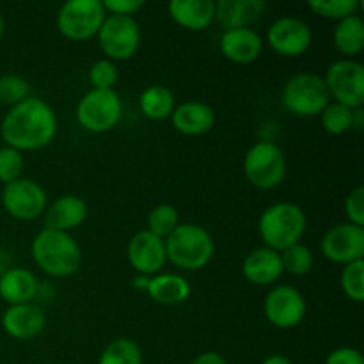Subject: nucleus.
Listing matches in <instances>:
<instances>
[{
    "label": "nucleus",
    "instance_id": "obj_42",
    "mask_svg": "<svg viewBox=\"0 0 364 364\" xmlns=\"http://www.w3.org/2000/svg\"><path fill=\"white\" fill-rule=\"evenodd\" d=\"M4 28H6V23H4V16H2V14H0V41H2Z\"/></svg>",
    "mask_w": 364,
    "mask_h": 364
},
{
    "label": "nucleus",
    "instance_id": "obj_34",
    "mask_svg": "<svg viewBox=\"0 0 364 364\" xmlns=\"http://www.w3.org/2000/svg\"><path fill=\"white\" fill-rule=\"evenodd\" d=\"M23 167V155L18 149L9 148V146L0 148V183L7 185L14 180H20Z\"/></svg>",
    "mask_w": 364,
    "mask_h": 364
},
{
    "label": "nucleus",
    "instance_id": "obj_33",
    "mask_svg": "<svg viewBox=\"0 0 364 364\" xmlns=\"http://www.w3.org/2000/svg\"><path fill=\"white\" fill-rule=\"evenodd\" d=\"M31 96V85L25 78L14 73L0 75V103L14 107Z\"/></svg>",
    "mask_w": 364,
    "mask_h": 364
},
{
    "label": "nucleus",
    "instance_id": "obj_29",
    "mask_svg": "<svg viewBox=\"0 0 364 364\" xmlns=\"http://www.w3.org/2000/svg\"><path fill=\"white\" fill-rule=\"evenodd\" d=\"M279 255L281 263H283V272L291 274V276H306V274L311 272L315 256H313L311 249L308 245L299 242V244L284 249Z\"/></svg>",
    "mask_w": 364,
    "mask_h": 364
},
{
    "label": "nucleus",
    "instance_id": "obj_41",
    "mask_svg": "<svg viewBox=\"0 0 364 364\" xmlns=\"http://www.w3.org/2000/svg\"><path fill=\"white\" fill-rule=\"evenodd\" d=\"M262 364H294V363H291L287 355L272 354V355H269V358L263 359Z\"/></svg>",
    "mask_w": 364,
    "mask_h": 364
},
{
    "label": "nucleus",
    "instance_id": "obj_5",
    "mask_svg": "<svg viewBox=\"0 0 364 364\" xmlns=\"http://www.w3.org/2000/svg\"><path fill=\"white\" fill-rule=\"evenodd\" d=\"M329 103L331 96L327 92L322 75L311 73V71L294 75L284 82L281 89V105L291 116H320Z\"/></svg>",
    "mask_w": 364,
    "mask_h": 364
},
{
    "label": "nucleus",
    "instance_id": "obj_21",
    "mask_svg": "<svg viewBox=\"0 0 364 364\" xmlns=\"http://www.w3.org/2000/svg\"><path fill=\"white\" fill-rule=\"evenodd\" d=\"M167 9L174 23L185 31L201 32L215 20L213 0H173Z\"/></svg>",
    "mask_w": 364,
    "mask_h": 364
},
{
    "label": "nucleus",
    "instance_id": "obj_9",
    "mask_svg": "<svg viewBox=\"0 0 364 364\" xmlns=\"http://www.w3.org/2000/svg\"><path fill=\"white\" fill-rule=\"evenodd\" d=\"M331 102L341 103L348 109H363L364 105V66L354 59L334 60L323 75Z\"/></svg>",
    "mask_w": 364,
    "mask_h": 364
},
{
    "label": "nucleus",
    "instance_id": "obj_1",
    "mask_svg": "<svg viewBox=\"0 0 364 364\" xmlns=\"http://www.w3.org/2000/svg\"><path fill=\"white\" fill-rule=\"evenodd\" d=\"M55 110L38 96H28L18 105L9 107L0 124V135L9 148L38 151L53 142L57 135Z\"/></svg>",
    "mask_w": 364,
    "mask_h": 364
},
{
    "label": "nucleus",
    "instance_id": "obj_19",
    "mask_svg": "<svg viewBox=\"0 0 364 364\" xmlns=\"http://www.w3.org/2000/svg\"><path fill=\"white\" fill-rule=\"evenodd\" d=\"M45 228L63 233L77 230L87 219V205L80 196L66 194L53 199L45 210Z\"/></svg>",
    "mask_w": 364,
    "mask_h": 364
},
{
    "label": "nucleus",
    "instance_id": "obj_32",
    "mask_svg": "<svg viewBox=\"0 0 364 364\" xmlns=\"http://www.w3.org/2000/svg\"><path fill=\"white\" fill-rule=\"evenodd\" d=\"M341 290L343 294L350 299L352 302H358L361 304L364 301V262L359 259V262L348 263V265L343 267L341 270Z\"/></svg>",
    "mask_w": 364,
    "mask_h": 364
},
{
    "label": "nucleus",
    "instance_id": "obj_30",
    "mask_svg": "<svg viewBox=\"0 0 364 364\" xmlns=\"http://www.w3.org/2000/svg\"><path fill=\"white\" fill-rule=\"evenodd\" d=\"M180 226V213L173 205H159L149 212L146 230L155 237L166 240L176 228Z\"/></svg>",
    "mask_w": 364,
    "mask_h": 364
},
{
    "label": "nucleus",
    "instance_id": "obj_40",
    "mask_svg": "<svg viewBox=\"0 0 364 364\" xmlns=\"http://www.w3.org/2000/svg\"><path fill=\"white\" fill-rule=\"evenodd\" d=\"M148 284H149V276H142V274H137V276L132 279V287L139 291H144L148 290Z\"/></svg>",
    "mask_w": 364,
    "mask_h": 364
},
{
    "label": "nucleus",
    "instance_id": "obj_23",
    "mask_svg": "<svg viewBox=\"0 0 364 364\" xmlns=\"http://www.w3.org/2000/svg\"><path fill=\"white\" fill-rule=\"evenodd\" d=\"M39 291L38 277L27 269H11L0 276V297L9 306L28 304Z\"/></svg>",
    "mask_w": 364,
    "mask_h": 364
},
{
    "label": "nucleus",
    "instance_id": "obj_38",
    "mask_svg": "<svg viewBox=\"0 0 364 364\" xmlns=\"http://www.w3.org/2000/svg\"><path fill=\"white\" fill-rule=\"evenodd\" d=\"M326 364H364V358L358 348L340 347L327 354Z\"/></svg>",
    "mask_w": 364,
    "mask_h": 364
},
{
    "label": "nucleus",
    "instance_id": "obj_31",
    "mask_svg": "<svg viewBox=\"0 0 364 364\" xmlns=\"http://www.w3.org/2000/svg\"><path fill=\"white\" fill-rule=\"evenodd\" d=\"M309 9L326 20L341 21L358 14L361 2L359 0H309Z\"/></svg>",
    "mask_w": 364,
    "mask_h": 364
},
{
    "label": "nucleus",
    "instance_id": "obj_10",
    "mask_svg": "<svg viewBox=\"0 0 364 364\" xmlns=\"http://www.w3.org/2000/svg\"><path fill=\"white\" fill-rule=\"evenodd\" d=\"M98 45L109 60H128L137 53L141 46V27L132 16H114L107 14L100 27Z\"/></svg>",
    "mask_w": 364,
    "mask_h": 364
},
{
    "label": "nucleus",
    "instance_id": "obj_2",
    "mask_svg": "<svg viewBox=\"0 0 364 364\" xmlns=\"http://www.w3.org/2000/svg\"><path fill=\"white\" fill-rule=\"evenodd\" d=\"M31 255L41 272L50 277H70L82 265V249L70 233L43 228L31 244Z\"/></svg>",
    "mask_w": 364,
    "mask_h": 364
},
{
    "label": "nucleus",
    "instance_id": "obj_35",
    "mask_svg": "<svg viewBox=\"0 0 364 364\" xmlns=\"http://www.w3.org/2000/svg\"><path fill=\"white\" fill-rule=\"evenodd\" d=\"M117 66L109 59H100L89 68V82L92 89H114L117 84Z\"/></svg>",
    "mask_w": 364,
    "mask_h": 364
},
{
    "label": "nucleus",
    "instance_id": "obj_26",
    "mask_svg": "<svg viewBox=\"0 0 364 364\" xmlns=\"http://www.w3.org/2000/svg\"><path fill=\"white\" fill-rule=\"evenodd\" d=\"M139 109L142 116L151 121L169 119L173 110L176 109V98L166 85H149L139 96Z\"/></svg>",
    "mask_w": 364,
    "mask_h": 364
},
{
    "label": "nucleus",
    "instance_id": "obj_16",
    "mask_svg": "<svg viewBox=\"0 0 364 364\" xmlns=\"http://www.w3.org/2000/svg\"><path fill=\"white\" fill-rule=\"evenodd\" d=\"M45 326V311L32 302L9 306L2 315V329L6 331L7 336L18 341H28L39 336Z\"/></svg>",
    "mask_w": 364,
    "mask_h": 364
},
{
    "label": "nucleus",
    "instance_id": "obj_3",
    "mask_svg": "<svg viewBox=\"0 0 364 364\" xmlns=\"http://www.w3.org/2000/svg\"><path fill=\"white\" fill-rule=\"evenodd\" d=\"M308 219L299 205L279 201L263 210L258 220V233L265 247L276 252L299 244L304 237Z\"/></svg>",
    "mask_w": 364,
    "mask_h": 364
},
{
    "label": "nucleus",
    "instance_id": "obj_27",
    "mask_svg": "<svg viewBox=\"0 0 364 364\" xmlns=\"http://www.w3.org/2000/svg\"><path fill=\"white\" fill-rule=\"evenodd\" d=\"M98 364H142L141 347L130 338H117L103 348Z\"/></svg>",
    "mask_w": 364,
    "mask_h": 364
},
{
    "label": "nucleus",
    "instance_id": "obj_15",
    "mask_svg": "<svg viewBox=\"0 0 364 364\" xmlns=\"http://www.w3.org/2000/svg\"><path fill=\"white\" fill-rule=\"evenodd\" d=\"M128 262L132 269L142 276L160 274L167 262L166 244L162 238L155 237L148 230H141L128 242Z\"/></svg>",
    "mask_w": 364,
    "mask_h": 364
},
{
    "label": "nucleus",
    "instance_id": "obj_20",
    "mask_svg": "<svg viewBox=\"0 0 364 364\" xmlns=\"http://www.w3.org/2000/svg\"><path fill=\"white\" fill-rule=\"evenodd\" d=\"M242 274L245 279L256 287H269L283 276V263L279 252L269 247H258L249 252L242 263Z\"/></svg>",
    "mask_w": 364,
    "mask_h": 364
},
{
    "label": "nucleus",
    "instance_id": "obj_22",
    "mask_svg": "<svg viewBox=\"0 0 364 364\" xmlns=\"http://www.w3.org/2000/svg\"><path fill=\"white\" fill-rule=\"evenodd\" d=\"M265 11L263 0H219L215 2V20L224 31L251 27Z\"/></svg>",
    "mask_w": 364,
    "mask_h": 364
},
{
    "label": "nucleus",
    "instance_id": "obj_17",
    "mask_svg": "<svg viewBox=\"0 0 364 364\" xmlns=\"http://www.w3.org/2000/svg\"><path fill=\"white\" fill-rule=\"evenodd\" d=\"M173 128L181 135L187 137H199L208 134L215 124V112L212 107L199 100H188L180 103L171 114Z\"/></svg>",
    "mask_w": 364,
    "mask_h": 364
},
{
    "label": "nucleus",
    "instance_id": "obj_36",
    "mask_svg": "<svg viewBox=\"0 0 364 364\" xmlns=\"http://www.w3.org/2000/svg\"><path fill=\"white\" fill-rule=\"evenodd\" d=\"M343 210H345V215H347V223L364 228V188L363 187H355L354 191H350V194L345 198Z\"/></svg>",
    "mask_w": 364,
    "mask_h": 364
},
{
    "label": "nucleus",
    "instance_id": "obj_28",
    "mask_svg": "<svg viewBox=\"0 0 364 364\" xmlns=\"http://www.w3.org/2000/svg\"><path fill=\"white\" fill-rule=\"evenodd\" d=\"M322 128L331 135H343L354 128V110L341 103L331 102L320 114Z\"/></svg>",
    "mask_w": 364,
    "mask_h": 364
},
{
    "label": "nucleus",
    "instance_id": "obj_11",
    "mask_svg": "<svg viewBox=\"0 0 364 364\" xmlns=\"http://www.w3.org/2000/svg\"><path fill=\"white\" fill-rule=\"evenodd\" d=\"M2 206L13 219L27 223L45 213L48 198H46L45 188L38 181L21 176L20 180L4 185Z\"/></svg>",
    "mask_w": 364,
    "mask_h": 364
},
{
    "label": "nucleus",
    "instance_id": "obj_4",
    "mask_svg": "<svg viewBox=\"0 0 364 364\" xmlns=\"http://www.w3.org/2000/svg\"><path fill=\"white\" fill-rule=\"evenodd\" d=\"M167 262L181 270H199L208 265L215 252L212 235L199 224L180 223L164 240Z\"/></svg>",
    "mask_w": 364,
    "mask_h": 364
},
{
    "label": "nucleus",
    "instance_id": "obj_12",
    "mask_svg": "<svg viewBox=\"0 0 364 364\" xmlns=\"http://www.w3.org/2000/svg\"><path fill=\"white\" fill-rule=\"evenodd\" d=\"M308 306L301 291L290 284H277L267 294L263 302L265 318L277 329H295L304 320Z\"/></svg>",
    "mask_w": 364,
    "mask_h": 364
},
{
    "label": "nucleus",
    "instance_id": "obj_37",
    "mask_svg": "<svg viewBox=\"0 0 364 364\" xmlns=\"http://www.w3.org/2000/svg\"><path fill=\"white\" fill-rule=\"evenodd\" d=\"M146 6L144 0H103L107 14L114 16H132Z\"/></svg>",
    "mask_w": 364,
    "mask_h": 364
},
{
    "label": "nucleus",
    "instance_id": "obj_6",
    "mask_svg": "<svg viewBox=\"0 0 364 364\" xmlns=\"http://www.w3.org/2000/svg\"><path fill=\"white\" fill-rule=\"evenodd\" d=\"M245 180L258 191H272L287 176V156L283 149L270 141H259L244 156Z\"/></svg>",
    "mask_w": 364,
    "mask_h": 364
},
{
    "label": "nucleus",
    "instance_id": "obj_24",
    "mask_svg": "<svg viewBox=\"0 0 364 364\" xmlns=\"http://www.w3.org/2000/svg\"><path fill=\"white\" fill-rule=\"evenodd\" d=\"M191 283L180 274H155L149 277L148 297L162 306L183 304L191 297Z\"/></svg>",
    "mask_w": 364,
    "mask_h": 364
},
{
    "label": "nucleus",
    "instance_id": "obj_39",
    "mask_svg": "<svg viewBox=\"0 0 364 364\" xmlns=\"http://www.w3.org/2000/svg\"><path fill=\"white\" fill-rule=\"evenodd\" d=\"M191 364H228V363H226V359H224L223 354L208 350V352H201L199 355H196V358L192 359Z\"/></svg>",
    "mask_w": 364,
    "mask_h": 364
},
{
    "label": "nucleus",
    "instance_id": "obj_25",
    "mask_svg": "<svg viewBox=\"0 0 364 364\" xmlns=\"http://www.w3.org/2000/svg\"><path fill=\"white\" fill-rule=\"evenodd\" d=\"M333 45L343 57L359 55L364 50V21L359 14L336 21L333 31Z\"/></svg>",
    "mask_w": 364,
    "mask_h": 364
},
{
    "label": "nucleus",
    "instance_id": "obj_8",
    "mask_svg": "<svg viewBox=\"0 0 364 364\" xmlns=\"http://www.w3.org/2000/svg\"><path fill=\"white\" fill-rule=\"evenodd\" d=\"M105 18L102 0H70L57 13V28L71 41H87L98 34Z\"/></svg>",
    "mask_w": 364,
    "mask_h": 364
},
{
    "label": "nucleus",
    "instance_id": "obj_18",
    "mask_svg": "<svg viewBox=\"0 0 364 364\" xmlns=\"http://www.w3.org/2000/svg\"><path fill=\"white\" fill-rule=\"evenodd\" d=\"M219 48L230 63L251 64L262 55L263 39L255 28H231L224 31L219 39Z\"/></svg>",
    "mask_w": 364,
    "mask_h": 364
},
{
    "label": "nucleus",
    "instance_id": "obj_7",
    "mask_svg": "<svg viewBox=\"0 0 364 364\" xmlns=\"http://www.w3.org/2000/svg\"><path fill=\"white\" fill-rule=\"evenodd\" d=\"M78 124L91 134H107L123 116V102L114 89H91L75 110Z\"/></svg>",
    "mask_w": 364,
    "mask_h": 364
},
{
    "label": "nucleus",
    "instance_id": "obj_13",
    "mask_svg": "<svg viewBox=\"0 0 364 364\" xmlns=\"http://www.w3.org/2000/svg\"><path fill=\"white\" fill-rule=\"evenodd\" d=\"M320 249L331 263L345 267L359 262L364 256V228L350 223L336 224L326 231Z\"/></svg>",
    "mask_w": 364,
    "mask_h": 364
},
{
    "label": "nucleus",
    "instance_id": "obj_14",
    "mask_svg": "<svg viewBox=\"0 0 364 364\" xmlns=\"http://www.w3.org/2000/svg\"><path fill=\"white\" fill-rule=\"evenodd\" d=\"M267 43L277 55L299 57L311 46V27L302 18L281 16L267 31Z\"/></svg>",
    "mask_w": 364,
    "mask_h": 364
}]
</instances>
